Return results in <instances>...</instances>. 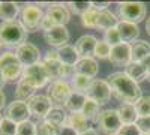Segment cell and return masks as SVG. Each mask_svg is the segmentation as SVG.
<instances>
[{
  "instance_id": "obj_30",
  "label": "cell",
  "mask_w": 150,
  "mask_h": 135,
  "mask_svg": "<svg viewBox=\"0 0 150 135\" xmlns=\"http://www.w3.org/2000/svg\"><path fill=\"white\" fill-rule=\"evenodd\" d=\"M65 119H66V113L63 111V108L62 107H54L53 105V108L48 111V114L45 116V122L47 123H50V125H53V126H62L65 123Z\"/></svg>"
},
{
  "instance_id": "obj_20",
  "label": "cell",
  "mask_w": 150,
  "mask_h": 135,
  "mask_svg": "<svg viewBox=\"0 0 150 135\" xmlns=\"http://www.w3.org/2000/svg\"><path fill=\"white\" fill-rule=\"evenodd\" d=\"M65 125L71 126L78 135L90 128L89 120L84 117L83 113H68L66 114V119H65Z\"/></svg>"
},
{
  "instance_id": "obj_7",
  "label": "cell",
  "mask_w": 150,
  "mask_h": 135,
  "mask_svg": "<svg viewBox=\"0 0 150 135\" xmlns=\"http://www.w3.org/2000/svg\"><path fill=\"white\" fill-rule=\"evenodd\" d=\"M111 96H112V93H111V87H110L108 81L107 80H99V78L92 81L89 90L86 93L87 99L95 101L99 107L107 105L111 99Z\"/></svg>"
},
{
  "instance_id": "obj_12",
  "label": "cell",
  "mask_w": 150,
  "mask_h": 135,
  "mask_svg": "<svg viewBox=\"0 0 150 135\" xmlns=\"http://www.w3.org/2000/svg\"><path fill=\"white\" fill-rule=\"evenodd\" d=\"M27 105L30 110V114L41 120H44L45 116L48 114V111L53 108V102L47 95H35L33 98L29 99Z\"/></svg>"
},
{
  "instance_id": "obj_25",
  "label": "cell",
  "mask_w": 150,
  "mask_h": 135,
  "mask_svg": "<svg viewBox=\"0 0 150 135\" xmlns=\"http://www.w3.org/2000/svg\"><path fill=\"white\" fill-rule=\"evenodd\" d=\"M57 53H59L60 62L63 63V65H68V66H75V65H77V62L80 60L75 47L74 45H69V44L65 45V47H62V48H59Z\"/></svg>"
},
{
  "instance_id": "obj_10",
  "label": "cell",
  "mask_w": 150,
  "mask_h": 135,
  "mask_svg": "<svg viewBox=\"0 0 150 135\" xmlns=\"http://www.w3.org/2000/svg\"><path fill=\"white\" fill-rule=\"evenodd\" d=\"M15 56L18 57L20 63L24 68L39 63V60H41V53L38 50V47L30 42H24L23 45L15 48Z\"/></svg>"
},
{
  "instance_id": "obj_9",
  "label": "cell",
  "mask_w": 150,
  "mask_h": 135,
  "mask_svg": "<svg viewBox=\"0 0 150 135\" xmlns=\"http://www.w3.org/2000/svg\"><path fill=\"white\" fill-rule=\"evenodd\" d=\"M23 80L27 81L32 87H35L36 90L38 89H42L44 86L50 81L48 74H47L42 62L24 68V71H23Z\"/></svg>"
},
{
  "instance_id": "obj_49",
  "label": "cell",
  "mask_w": 150,
  "mask_h": 135,
  "mask_svg": "<svg viewBox=\"0 0 150 135\" xmlns=\"http://www.w3.org/2000/svg\"><path fill=\"white\" fill-rule=\"evenodd\" d=\"M2 120H3V117H2V114H0V123H2Z\"/></svg>"
},
{
  "instance_id": "obj_34",
  "label": "cell",
  "mask_w": 150,
  "mask_h": 135,
  "mask_svg": "<svg viewBox=\"0 0 150 135\" xmlns=\"http://www.w3.org/2000/svg\"><path fill=\"white\" fill-rule=\"evenodd\" d=\"M135 110L138 117H149L150 116V96H141V99L135 104Z\"/></svg>"
},
{
  "instance_id": "obj_13",
  "label": "cell",
  "mask_w": 150,
  "mask_h": 135,
  "mask_svg": "<svg viewBox=\"0 0 150 135\" xmlns=\"http://www.w3.org/2000/svg\"><path fill=\"white\" fill-rule=\"evenodd\" d=\"M30 110L27 102H23V101H14L11 102L6 110H5V117L12 120L14 123H21V122H27L30 119Z\"/></svg>"
},
{
  "instance_id": "obj_4",
  "label": "cell",
  "mask_w": 150,
  "mask_h": 135,
  "mask_svg": "<svg viewBox=\"0 0 150 135\" xmlns=\"http://www.w3.org/2000/svg\"><path fill=\"white\" fill-rule=\"evenodd\" d=\"M23 71L24 66L20 63L15 53L6 51L0 56V72L3 74V78L6 83L20 81L23 78Z\"/></svg>"
},
{
  "instance_id": "obj_22",
  "label": "cell",
  "mask_w": 150,
  "mask_h": 135,
  "mask_svg": "<svg viewBox=\"0 0 150 135\" xmlns=\"http://www.w3.org/2000/svg\"><path fill=\"white\" fill-rule=\"evenodd\" d=\"M131 54L134 63H141L143 60L150 57V44L146 41H135L131 45Z\"/></svg>"
},
{
  "instance_id": "obj_27",
  "label": "cell",
  "mask_w": 150,
  "mask_h": 135,
  "mask_svg": "<svg viewBox=\"0 0 150 135\" xmlns=\"http://www.w3.org/2000/svg\"><path fill=\"white\" fill-rule=\"evenodd\" d=\"M35 87H32V86L24 81L23 78L17 83V87H15V98L17 101H23V102H29L30 98L35 96Z\"/></svg>"
},
{
  "instance_id": "obj_41",
  "label": "cell",
  "mask_w": 150,
  "mask_h": 135,
  "mask_svg": "<svg viewBox=\"0 0 150 135\" xmlns=\"http://www.w3.org/2000/svg\"><path fill=\"white\" fill-rule=\"evenodd\" d=\"M135 125L140 129L141 134H149L150 132V116L149 117H138L135 122Z\"/></svg>"
},
{
  "instance_id": "obj_14",
  "label": "cell",
  "mask_w": 150,
  "mask_h": 135,
  "mask_svg": "<svg viewBox=\"0 0 150 135\" xmlns=\"http://www.w3.org/2000/svg\"><path fill=\"white\" fill-rule=\"evenodd\" d=\"M44 39L47 41L48 45L56 47L59 50V48L68 45L69 32H68L66 26H54V27H51V29H48V30L44 32Z\"/></svg>"
},
{
  "instance_id": "obj_45",
  "label": "cell",
  "mask_w": 150,
  "mask_h": 135,
  "mask_svg": "<svg viewBox=\"0 0 150 135\" xmlns=\"http://www.w3.org/2000/svg\"><path fill=\"white\" fill-rule=\"evenodd\" d=\"M80 135H98V132H96V131H95V129L90 126L89 129H87V131H84V132H83V134H80Z\"/></svg>"
},
{
  "instance_id": "obj_52",
  "label": "cell",
  "mask_w": 150,
  "mask_h": 135,
  "mask_svg": "<svg viewBox=\"0 0 150 135\" xmlns=\"http://www.w3.org/2000/svg\"><path fill=\"white\" fill-rule=\"evenodd\" d=\"M0 47H2V45H0Z\"/></svg>"
},
{
  "instance_id": "obj_44",
  "label": "cell",
  "mask_w": 150,
  "mask_h": 135,
  "mask_svg": "<svg viewBox=\"0 0 150 135\" xmlns=\"http://www.w3.org/2000/svg\"><path fill=\"white\" fill-rule=\"evenodd\" d=\"M5 105H6V96L2 90H0V110H3Z\"/></svg>"
},
{
  "instance_id": "obj_18",
  "label": "cell",
  "mask_w": 150,
  "mask_h": 135,
  "mask_svg": "<svg viewBox=\"0 0 150 135\" xmlns=\"http://www.w3.org/2000/svg\"><path fill=\"white\" fill-rule=\"evenodd\" d=\"M117 30L120 33L122 42L131 44V42L138 41V36H140V27H138V24L126 23V21H119Z\"/></svg>"
},
{
  "instance_id": "obj_31",
  "label": "cell",
  "mask_w": 150,
  "mask_h": 135,
  "mask_svg": "<svg viewBox=\"0 0 150 135\" xmlns=\"http://www.w3.org/2000/svg\"><path fill=\"white\" fill-rule=\"evenodd\" d=\"M98 15H99V11H96L95 8L90 6V9H87L84 14L80 17L81 18V24H83L86 29H96Z\"/></svg>"
},
{
  "instance_id": "obj_15",
  "label": "cell",
  "mask_w": 150,
  "mask_h": 135,
  "mask_svg": "<svg viewBox=\"0 0 150 135\" xmlns=\"http://www.w3.org/2000/svg\"><path fill=\"white\" fill-rule=\"evenodd\" d=\"M45 17L54 26H66L71 20V12L66 8V5L54 3V5H48V8L45 11Z\"/></svg>"
},
{
  "instance_id": "obj_39",
  "label": "cell",
  "mask_w": 150,
  "mask_h": 135,
  "mask_svg": "<svg viewBox=\"0 0 150 135\" xmlns=\"http://www.w3.org/2000/svg\"><path fill=\"white\" fill-rule=\"evenodd\" d=\"M0 135H17V123L5 117L0 123Z\"/></svg>"
},
{
  "instance_id": "obj_23",
  "label": "cell",
  "mask_w": 150,
  "mask_h": 135,
  "mask_svg": "<svg viewBox=\"0 0 150 135\" xmlns=\"http://www.w3.org/2000/svg\"><path fill=\"white\" fill-rule=\"evenodd\" d=\"M119 119L122 122V125H134L137 119H138V114H137V110L134 104H120V107L116 110Z\"/></svg>"
},
{
  "instance_id": "obj_8",
  "label": "cell",
  "mask_w": 150,
  "mask_h": 135,
  "mask_svg": "<svg viewBox=\"0 0 150 135\" xmlns=\"http://www.w3.org/2000/svg\"><path fill=\"white\" fill-rule=\"evenodd\" d=\"M96 123L99 129L107 135H116L122 128V122L116 110H104V111H101L96 119Z\"/></svg>"
},
{
  "instance_id": "obj_42",
  "label": "cell",
  "mask_w": 150,
  "mask_h": 135,
  "mask_svg": "<svg viewBox=\"0 0 150 135\" xmlns=\"http://www.w3.org/2000/svg\"><path fill=\"white\" fill-rule=\"evenodd\" d=\"M57 135H78L77 132H75L71 126H68V125H62L60 128H59V131H57Z\"/></svg>"
},
{
  "instance_id": "obj_43",
  "label": "cell",
  "mask_w": 150,
  "mask_h": 135,
  "mask_svg": "<svg viewBox=\"0 0 150 135\" xmlns=\"http://www.w3.org/2000/svg\"><path fill=\"white\" fill-rule=\"evenodd\" d=\"M110 2H90V6L95 8L96 11H105L110 8Z\"/></svg>"
},
{
  "instance_id": "obj_35",
  "label": "cell",
  "mask_w": 150,
  "mask_h": 135,
  "mask_svg": "<svg viewBox=\"0 0 150 135\" xmlns=\"http://www.w3.org/2000/svg\"><path fill=\"white\" fill-rule=\"evenodd\" d=\"M110 53H111V47H110L104 39H102V41H98L93 56H95L96 59H102V60H105V59H110Z\"/></svg>"
},
{
  "instance_id": "obj_11",
  "label": "cell",
  "mask_w": 150,
  "mask_h": 135,
  "mask_svg": "<svg viewBox=\"0 0 150 135\" xmlns=\"http://www.w3.org/2000/svg\"><path fill=\"white\" fill-rule=\"evenodd\" d=\"M42 65L48 74V78L50 81H57V80H62V69H63V63L60 62L59 59V53L54 51V50H50L44 60H42Z\"/></svg>"
},
{
  "instance_id": "obj_48",
  "label": "cell",
  "mask_w": 150,
  "mask_h": 135,
  "mask_svg": "<svg viewBox=\"0 0 150 135\" xmlns=\"http://www.w3.org/2000/svg\"><path fill=\"white\" fill-rule=\"evenodd\" d=\"M147 81H150V66L147 68Z\"/></svg>"
},
{
  "instance_id": "obj_24",
  "label": "cell",
  "mask_w": 150,
  "mask_h": 135,
  "mask_svg": "<svg viewBox=\"0 0 150 135\" xmlns=\"http://www.w3.org/2000/svg\"><path fill=\"white\" fill-rule=\"evenodd\" d=\"M21 8L15 2H0V18L2 21H17Z\"/></svg>"
},
{
  "instance_id": "obj_1",
  "label": "cell",
  "mask_w": 150,
  "mask_h": 135,
  "mask_svg": "<svg viewBox=\"0 0 150 135\" xmlns=\"http://www.w3.org/2000/svg\"><path fill=\"white\" fill-rule=\"evenodd\" d=\"M108 84L111 93L114 95L122 104H137L141 99V89L138 83H135L126 72H114L108 77Z\"/></svg>"
},
{
  "instance_id": "obj_40",
  "label": "cell",
  "mask_w": 150,
  "mask_h": 135,
  "mask_svg": "<svg viewBox=\"0 0 150 135\" xmlns=\"http://www.w3.org/2000/svg\"><path fill=\"white\" fill-rule=\"evenodd\" d=\"M117 135H143V134L140 132V129L134 123V125H122Z\"/></svg>"
},
{
  "instance_id": "obj_17",
  "label": "cell",
  "mask_w": 150,
  "mask_h": 135,
  "mask_svg": "<svg viewBox=\"0 0 150 135\" xmlns=\"http://www.w3.org/2000/svg\"><path fill=\"white\" fill-rule=\"evenodd\" d=\"M96 44H98L96 36H93V35H83V36H80V38L77 39V42H75L74 47H75V50H77L80 59H87V57L93 56Z\"/></svg>"
},
{
  "instance_id": "obj_32",
  "label": "cell",
  "mask_w": 150,
  "mask_h": 135,
  "mask_svg": "<svg viewBox=\"0 0 150 135\" xmlns=\"http://www.w3.org/2000/svg\"><path fill=\"white\" fill-rule=\"evenodd\" d=\"M99 107L95 101H92V99H86V104H84V107H83V110H81V113L84 114V117L87 119V120H95L96 122V119H98V116H99Z\"/></svg>"
},
{
  "instance_id": "obj_50",
  "label": "cell",
  "mask_w": 150,
  "mask_h": 135,
  "mask_svg": "<svg viewBox=\"0 0 150 135\" xmlns=\"http://www.w3.org/2000/svg\"><path fill=\"white\" fill-rule=\"evenodd\" d=\"M146 135H150V132H149V134H146Z\"/></svg>"
},
{
  "instance_id": "obj_28",
  "label": "cell",
  "mask_w": 150,
  "mask_h": 135,
  "mask_svg": "<svg viewBox=\"0 0 150 135\" xmlns=\"http://www.w3.org/2000/svg\"><path fill=\"white\" fill-rule=\"evenodd\" d=\"M86 95L72 92V95L69 96V99L65 104V108L68 110V113H81V110L86 104Z\"/></svg>"
},
{
  "instance_id": "obj_29",
  "label": "cell",
  "mask_w": 150,
  "mask_h": 135,
  "mask_svg": "<svg viewBox=\"0 0 150 135\" xmlns=\"http://www.w3.org/2000/svg\"><path fill=\"white\" fill-rule=\"evenodd\" d=\"M92 81L93 80L89 78V77H84V75H81V74H75V75L72 77V80H71V87H72L74 92L86 95L87 90H89V87H90Z\"/></svg>"
},
{
  "instance_id": "obj_5",
  "label": "cell",
  "mask_w": 150,
  "mask_h": 135,
  "mask_svg": "<svg viewBox=\"0 0 150 135\" xmlns=\"http://www.w3.org/2000/svg\"><path fill=\"white\" fill-rule=\"evenodd\" d=\"M146 15L147 6L140 2H122L117 6V17L120 18V21L138 24L146 18Z\"/></svg>"
},
{
  "instance_id": "obj_16",
  "label": "cell",
  "mask_w": 150,
  "mask_h": 135,
  "mask_svg": "<svg viewBox=\"0 0 150 135\" xmlns=\"http://www.w3.org/2000/svg\"><path fill=\"white\" fill-rule=\"evenodd\" d=\"M110 62L114 63L117 66H125L126 68L131 62H132V54H131V44L122 42L116 47L111 48L110 53Z\"/></svg>"
},
{
  "instance_id": "obj_37",
  "label": "cell",
  "mask_w": 150,
  "mask_h": 135,
  "mask_svg": "<svg viewBox=\"0 0 150 135\" xmlns=\"http://www.w3.org/2000/svg\"><path fill=\"white\" fill-rule=\"evenodd\" d=\"M66 8L69 9L71 14H75V15H80L81 17L87 9H90V2H80V3L69 2V3H66Z\"/></svg>"
},
{
  "instance_id": "obj_51",
  "label": "cell",
  "mask_w": 150,
  "mask_h": 135,
  "mask_svg": "<svg viewBox=\"0 0 150 135\" xmlns=\"http://www.w3.org/2000/svg\"><path fill=\"white\" fill-rule=\"evenodd\" d=\"M143 135H146V134H143Z\"/></svg>"
},
{
  "instance_id": "obj_36",
  "label": "cell",
  "mask_w": 150,
  "mask_h": 135,
  "mask_svg": "<svg viewBox=\"0 0 150 135\" xmlns=\"http://www.w3.org/2000/svg\"><path fill=\"white\" fill-rule=\"evenodd\" d=\"M59 128H60V126H59ZM59 128L47 123L45 120H41L39 123L36 125V135H57Z\"/></svg>"
},
{
  "instance_id": "obj_19",
  "label": "cell",
  "mask_w": 150,
  "mask_h": 135,
  "mask_svg": "<svg viewBox=\"0 0 150 135\" xmlns=\"http://www.w3.org/2000/svg\"><path fill=\"white\" fill-rule=\"evenodd\" d=\"M75 68V74H81L84 77H89L93 80L95 75H98L99 72V65L93 57H87V59H80Z\"/></svg>"
},
{
  "instance_id": "obj_46",
  "label": "cell",
  "mask_w": 150,
  "mask_h": 135,
  "mask_svg": "<svg viewBox=\"0 0 150 135\" xmlns=\"http://www.w3.org/2000/svg\"><path fill=\"white\" fill-rule=\"evenodd\" d=\"M146 32H147V35L150 36V17L146 20Z\"/></svg>"
},
{
  "instance_id": "obj_2",
  "label": "cell",
  "mask_w": 150,
  "mask_h": 135,
  "mask_svg": "<svg viewBox=\"0 0 150 135\" xmlns=\"http://www.w3.org/2000/svg\"><path fill=\"white\" fill-rule=\"evenodd\" d=\"M27 39V30L17 21L0 23V45L6 48H18Z\"/></svg>"
},
{
  "instance_id": "obj_21",
  "label": "cell",
  "mask_w": 150,
  "mask_h": 135,
  "mask_svg": "<svg viewBox=\"0 0 150 135\" xmlns=\"http://www.w3.org/2000/svg\"><path fill=\"white\" fill-rule=\"evenodd\" d=\"M119 24V17L111 12L110 9L105 11H99V15H98V23H96V29L98 30H108L112 27H117Z\"/></svg>"
},
{
  "instance_id": "obj_6",
  "label": "cell",
  "mask_w": 150,
  "mask_h": 135,
  "mask_svg": "<svg viewBox=\"0 0 150 135\" xmlns=\"http://www.w3.org/2000/svg\"><path fill=\"white\" fill-rule=\"evenodd\" d=\"M72 87H71V83L68 80H57L53 81L48 87V98L51 99L54 107H62L63 108L66 101L69 99V96L72 95Z\"/></svg>"
},
{
  "instance_id": "obj_53",
  "label": "cell",
  "mask_w": 150,
  "mask_h": 135,
  "mask_svg": "<svg viewBox=\"0 0 150 135\" xmlns=\"http://www.w3.org/2000/svg\"><path fill=\"white\" fill-rule=\"evenodd\" d=\"M116 135H117V134H116Z\"/></svg>"
},
{
  "instance_id": "obj_26",
  "label": "cell",
  "mask_w": 150,
  "mask_h": 135,
  "mask_svg": "<svg viewBox=\"0 0 150 135\" xmlns=\"http://www.w3.org/2000/svg\"><path fill=\"white\" fill-rule=\"evenodd\" d=\"M125 72H126V75L131 77L135 83H141L144 80H147V66H144L143 63H134L131 62L126 69H125Z\"/></svg>"
},
{
  "instance_id": "obj_47",
  "label": "cell",
  "mask_w": 150,
  "mask_h": 135,
  "mask_svg": "<svg viewBox=\"0 0 150 135\" xmlns=\"http://www.w3.org/2000/svg\"><path fill=\"white\" fill-rule=\"evenodd\" d=\"M5 84H6V81H5V78H3V74L0 72V90L3 89V86H5Z\"/></svg>"
},
{
  "instance_id": "obj_33",
  "label": "cell",
  "mask_w": 150,
  "mask_h": 135,
  "mask_svg": "<svg viewBox=\"0 0 150 135\" xmlns=\"http://www.w3.org/2000/svg\"><path fill=\"white\" fill-rule=\"evenodd\" d=\"M104 41L112 48L119 44H122V38H120V33L117 30V27H112V29H108L104 32Z\"/></svg>"
},
{
  "instance_id": "obj_38",
  "label": "cell",
  "mask_w": 150,
  "mask_h": 135,
  "mask_svg": "<svg viewBox=\"0 0 150 135\" xmlns=\"http://www.w3.org/2000/svg\"><path fill=\"white\" fill-rule=\"evenodd\" d=\"M17 135H36V125L33 122H21L17 125Z\"/></svg>"
},
{
  "instance_id": "obj_3",
  "label": "cell",
  "mask_w": 150,
  "mask_h": 135,
  "mask_svg": "<svg viewBox=\"0 0 150 135\" xmlns=\"http://www.w3.org/2000/svg\"><path fill=\"white\" fill-rule=\"evenodd\" d=\"M45 18V12L42 11L41 6H38L36 3H27L24 5L20 11V23L23 24V27L27 30V33H35L41 29V24Z\"/></svg>"
}]
</instances>
